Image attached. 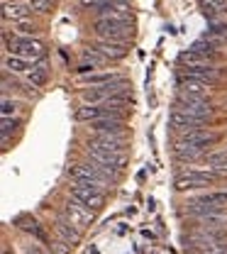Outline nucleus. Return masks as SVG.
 Listing matches in <instances>:
<instances>
[{
  "label": "nucleus",
  "instance_id": "473e14b6",
  "mask_svg": "<svg viewBox=\"0 0 227 254\" xmlns=\"http://www.w3.org/2000/svg\"><path fill=\"white\" fill-rule=\"evenodd\" d=\"M78 2H81V5H83V7H100V5H105V2H108V0H78Z\"/></svg>",
  "mask_w": 227,
  "mask_h": 254
},
{
  "label": "nucleus",
  "instance_id": "7c9ffc66",
  "mask_svg": "<svg viewBox=\"0 0 227 254\" xmlns=\"http://www.w3.org/2000/svg\"><path fill=\"white\" fill-rule=\"evenodd\" d=\"M17 127V120H10V118H2V134L10 137V129Z\"/></svg>",
  "mask_w": 227,
  "mask_h": 254
},
{
  "label": "nucleus",
  "instance_id": "cd10ccee",
  "mask_svg": "<svg viewBox=\"0 0 227 254\" xmlns=\"http://www.w3.org/2000/svg\"><path fill=\"white\" fill-rule=\"evenodd\" d=\"M52 7V0H30V10H37V12H47Z\"/></svg>",
  "mask_w": 227,
  "mask_h": 254
},
{
  "label": "nucleus",
  "instance_id": "2f4dec72",
  "mask_svg": "<svg viewBox=\"0 0 227 254\" xmlns=\"http://www.w3.org/2000/svg\"><path fill=\"white\" fill-rule=\"evenodd\" d=\"M25 254H49V252L42 250L39 245H25Z\"/></svg>",
  "mask_w": 227,
  "mask_h": 254
},
{
  "label": "nucleus",
  "instance_id": "20e7f679",
  "mask_svg": "<svg viewBox=\"0 0 227 254\" xmlns=\"http://www.w3.org/2000/svg\"><path fill=\"white\" fill-rule=\"evenodd\" d=\"M213 210H227V190H210V193H203L188 203L191 215L213 213Z\"/></svg>",
  "mask_w": 227,
  "mask_h": 254
},
{
  "label": "nucleus",
  "instance_id": "0eeeda50",
  "mask_svg": "<svg viewBox=\"0 0 227 254\" xmlns=\"http://www.w3.org/2000/svg\"><path fill=\"white\" fill-rule=\"evenodd\" d=\"M218 176H220V174H215V171H188V174H183V176L176 179L173 189L178 190V193L193 190V189H208L210 184H215Z\"/></svg>",
  "mask_w": 227,
  "mask_h": 254
},
{
  "label": "nucleus",
  "instance_id": "9d476101",
  "mask_svg": "<svg viewBox=\"0 0 227 254\" xmlns=\"http://www.w3.org/2000/svg\"><path fill=\"white\" fill-rule=\"evenodd\" d=\"M173 110H181L186 115H193L198 120H205L213 115V108L205 103V100H198V98H188V95H176V103H173Z\"/></svg>",
  "mask_w": 227,
  "mask_h": 254
},
{
  "label": "nucleus",
  "instance_id": "4be33fe9",
  "mask_svg": "<svg viewBox=\"0 0 227 254\" xmlns=\"http://www.w3.org/2000/svg\"><path fill=\"white\" fill-rule=\"evenodd\" d=\"M178 64H181L183 68H188V66H208V64H213V62H210L208 57L193 52V49H188V52H181V54H178Z\"/></svg>",
  "mask_w": 227,
  "mask_h": 254
},
{
  "label": "nucleus",
  "instance_id": "393cba45",
  "mask_svg": "<svg viewBox=\"0 0 227 254\" xmlns=\"http://www.w3.org/2000/svg\"><path fill=\"white\" fill-rule=\"evenodd\" d=\"M15 222H17V227H20V230H25V232H32L34 237H39V240L44 237V232L39 230V225H37L34 220H30V218H20V220H15Z\"/></svg>",
  "mask_w": 227,
  "mask_h": 254
},
{
  "label": "nucleus",
  "instance_id": "6ab92c4d",
  "mask_svg": "<svg viewBox=\"0 0 227 254\" xmlns=\"http://www.w3.org/2000/svg\"><path fill=\"white\" fill-rule=\"evenodd\" d=\"M54 227H57V232H59V237H61L64 242H68L71 247L81 242V230H78V227H73V225H71V222L66 220V218H59Z\"/></svg>",
  "mask_w": 227,
  "mask_h": 254
},
{
  "label": "nucleus",
  "instance_id": "5701e85b",
  "mask_svg": "<svg viewBox=\"0 0 227 254\" xmlns=\"http://www.w3.org/2000/svg\"><path fill=\"white\" fill-rule=\"evenodd\" d=\"M5 71H12V73H30V62L22 59V57H7L5 59Z\"/></svg>",
  "mask_w": 227,
  "mask_h": 254
},
{
  "label": "nucleus",
  "instance_id": "b1692460",
  "mask_svg": "<svg viewBox=\"0 0 227 254\" xmlns=\"http://www.w3.org/2000/svg\"><path fill=\"white\" fill-rule=\"evenodd\" d=\"M208 169L215 171V174H220V176H225L227 174V152L210 154V157H208Z\"/></svg>",
  "mask_w": 227,
  "mask_h": 254
},
{
  "label": "nucleus",
  "instance_id": "412c9836",
  "mask_svg": "<svg viewBox=\"0 0 227 254\" xmlns=\"http://www.w3.org/2000/svg\"><path fill=\"white\" fill-rule=\"evenodd\" d=\"M113 81H122V76L117 71H105V73H88L81 78V83H86V86H105Z\"/></svg>",
  "mask_w": 227,
  "mask_h": 254
},
{
  "label": "nucleus",
  "instance_id": "a878e982",
  "mask_svg": "<svg viewBox=\"0 0 227 254\" xmlns=\"http://www.w3.org/2000/svg\"><path fill=\"white\" fill-rule=\"evenodd\" d=\"M27 81H30L32 86H42V83L47 81V66H37V68H32V71L27 73Z\"/></svg>",
  "mask_w": 227,
  "mask_h": 254
},
{
  "label": "nucleus",
  "instance_id": "f03ea898",
  "mask_svg": "<svg viewBox=\"0 0 227 254\" xmlns=\"http://www.w3.org/2000/svg\"><path fill=\"white\" fill-rule=\"evenodd\" d=\"M130 91V83L122 78V81H113V83H105V86H96V88H88V91H81V98L91 105H100L110 98H117V95H127Z\"/></svg>",
  "mask_w": 227,
  "mask_h": 254
},
{
  "label": "nucleus",
  "instance_id": "72a5a7b5",
  "mask_svg": "<svg viewBox=\"0 0 227 254\" xmlns=\"http://www.w3.org/2000/svg\"><path fill=\"white\" fill-rule=\"evenodd\" d=\"M213 2H218V5H225L227 0H213Z\"/></svg>",
  "mask_w": 227,
  "mask_h": 254
},
{
  "label": "nucleus",
  "instance_id": "f8f14e48",
  "mask_svg": "<svg viewBox=\"0 0 227 254\" xmlns=\"http://www.w3.org/2000/svg\"><path fill=\"white\" fill-rule=\"evenodd\" d=\"M195 225H198L200 230H210V232L225 230V227H227V210H213V213H200V215H195Z\"/></svg>",
  "mask_w": 227,
  "mask_h": 254
},
{
  "label": "nucleus",
  "instance_id": "6e6552de",
  "mask_svg": "<svg viewBox=\"0 0 227 254\" xmlns=\"http://www.w3.org/2000/svg\"><path fill=\"white\" fill-rule=\"evenodd\" d=\"M64 218L73 227H78V230H86V227H91L93 220H96V213L91 210V208H86V205H81L78 200H73V198H68L64 205Z\"/></svg>",
  "mask_w": 227,
  "mask_h": 254
},
{
  "label": "nucleus",
  "instance_id": "dca6fc26",
  "mask_svg": "<svg viewBox=\"0 0 227 254\" xmlns=\"http://www.w3.org/2000/svg\"><path fill=\"white\" fill-rule=\"evenodd\" d=\"M98 20H125V22H130V7L108 0L105 5L98 7Z\"/></svg>",
  "mask_w": 227,
  "mask_h": 254
},
{
  "label": "nucleus",
  "instance_id": "c756f323",
  "mask_svg": "<svg viewBox=\"0 0 227 254\" xmlns=\"http://www.w3.org/2000/svg\"><path fill=\"white\" fill-rule=\"evenodd\" d=\"M17 32H20V34H25V37H32V34H37V27H34V25H30V22H25V20H22V22H17Z\"/></svg>",
  "mask_w": 227,
  "mask_h": 254
},
{
  "label": "nucleus",
  "instance_id": "423d86ee",
  "mask_svg": "<svg viewBox=\"0 0 227 254\" xmlns=\"http://www.w3.org/2000/svg\"><path fill=\"white\" fill-rule=\"evenodd\" d=\"M68 195H71L73 200H78L81 205L91 208L93 213L105 205V195H103V190L93 189V186H86V184H73V186L68 189Z\"/></svg>",
  "mask_w": 227,
  "mask_h": 254
},
{
  "label": "nucleus",
  "instance_id": "f3484780",
  "mask_svg": "<svg viewBox=\"0 0 227 254\" xmlns=\"http://www.w3.org/2000/svg\"><path fill=\"white\" fill-rule=\"evenodd\" d=\"M93 49H98L108 62H117V59H125V57H127L125 42H108V39H100Z\"/></svg>",
  "mask_w": 227,
  "mask_h": 254
},
{
  "label": "nucleus",
  "instance_id": "aec40b11",
  "mask_svg": "<svg viewBox=\"0 0 227 254\" xmlns=\"http://www.w3.org/2000/svg\"><path fill=\"white\" fill-rule=\"evenodd\" d=\"M30 12V5H20V2H2V20H15V22H22Z\"/></svg>",
  "mask_w": 227,
  "mask_h": 254
},
{
  "label": "nucleus",
  "instance_id": "c85d7f7f",
  "mask_svg": "<svg viewBox=\"0 0 227 254\" xmlns=\"http://www.w3.org/2000/svg\"><path fill=\"white\" fill-rule=\"evenodd\" d=\"M52 250H54V254H68L71 252V245L64 242V240H54L52 242Z\"/></svg>",
  "mask_w": 227,
  "mask_h": 254
},
{
  "label": "nucleus",
  "instance_id": "9b49d317",
  "mask_svg": "<svg viewBox=\"0 0 227 254\" xmlns=\"http://www.w3.org/2000/svg\"><path fill=\"white\" fill-rule=\"evenodd\" d=\"M127 144V137L125 134H96L88 147L93 149H103V152H122Z\"/></svg>",
  "mask_w": 227,
  "mask_h": 254
},
{
  "label": "nucleus",
  "instance_id": "7ed1b4c3",
  "mask_svg": "<svg viewBox=\"0 0 227 254\" xmlns=\"http://www.w3.org/2000/svg\"><path fill=\"white\" fill-rule=\"evenodd\" d=\"M86 154L88 159L98 164L105 174L115 176L117 171H122V166L127 164V154L125 152H103V149H93V147H86Z\"/></svg>",
  "mask_w": 227,
  "mask_h": 254
},
{
  "label": "nucleus",
  "instance_id": "bb28decb",
  "mask_svg": "<svg viewBox=\"0 0 227 254\" xmlns=\"http://www.w3.org/2000/svg\"><path fill=\"white\" fill-rule=\"evenodd\" d=\"M15 113H17V105L5 95V98H2V118H10V115H15Z\"/></svg>",
  "mask_w": 227,
  "mask_h": 254
},
{
  "label": "nucleus",
  "instance_id": "2eb2a0df",
  "mask_svg": "<svg viewBox=\"0 0 227 254\" xmlns=\"http://www.w3.org/2000/svg\"><path fill=\"white\" fill-rule=\"evenodd\" d=\"M88 127L96 134H125V118H103L96 123H88Z\"/></svg>",
  "mask_w": 227,
  "mask_h": 254
},
{
  "label": "nucleus",
  "instance_id": "4468645a",
  "mask_svg": "<svg viewBox=\"0 0 227 254\" xmlns=\"http://www.w3.org/2000/svg\"><path fill=\"white\" fill-rule=\"evenodd\" d=\"M181 88H178V93L181 95H188V98H198V100H205L208 95H210V83H205V81H195V78H181V83H178Z\"/></svg>",
  "mask_w": 227,
  "mask_h": 254
},
{
  "label": "nucleus",
  "instance_id": "ddd939ff",
  "mask_svg": "<svg viewBox=\"0 0 227 254\" xmlns=\"http://www.w3.org/2000/svg\"><path fill=\"white\" fill-rule=\"evenodd\" d=\"M183 76L186 78H195V81H205V83H215V81L223 78V71L218 66L208 64V66H188V68H183Z\"/></svg>",
  "mask_w": 227,
  "mask_h": 254
},
{
  "label": "nucleus",
  "instance_id": "39448f33",
  "mask_svg": "<svg viewBox=\"0 0 227 254\" xmlns=\"http://www.w3.org/2000/svg\"><path fill=\"white\" fill-rule=\"evenodd\" d=\"M93 32L100 39H108V42H125V39H130L132 27L125 20H96Z\"/></svg>",
  "mask_w": 227,
  "mask_h": 254
},
{
  "label": "nucleus",
  "instance_id": "1a4fd4ad",
  "mask_svg": "<svg viewBox=\"0 0 227 254\" xmlns=\"http://www.w3.org/2000/svg\"><path fill=\"white\" fill-rule=\"evenodd\" d=\"M10 52H12L15 57L27 59V62H39V59L44 57V47H42V42H37V39H32V37H20V39H12Z\"/></svg>",
  "mask_w": 227,
  "mask_h": 254
},
{
  "label": "nucleus",
  "instance_id": "f257e3e1",
  "mask_svg": "<svg viewBox=\"0 0 227 254\" xmlns=\"http://www.w3.org/2000/svg\"><path fill=\"white\" fill-rule=\"evenodd\" d=\"M68 174L73 176V181L76 184H86V186H93L98 190H105L110 189V174H105L98 164H73L71 169H68Z\"/></svg>",
  "mask_w": 227,
  "mask_h": 254
},
{
  "label": "nucleus",
  "instance_id": "a211bd4d",
  "mask_svg": "<svg viewBox=\"0 0 227 254\" xmlns=\"http://www.w3.org/2000/svg\"><path fill=\"white\" fill-rule=\"evenodd\" d=\"M169 123L176 127L178 132H191V129H198V125H200L203 120H198L193 115H186V113H181V110H173V113L169 115Z\"/></svg>",
  "mask_w": 227,
  "mask_h": 254
}]
</instances>
